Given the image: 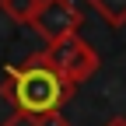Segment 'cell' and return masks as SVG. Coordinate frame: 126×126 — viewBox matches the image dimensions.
<instances>
[{
	"label": "cell",
	"instance_id": "cell-2",
	"mask_svg": "<svg viewBox=\"0 0 126 126\" xmlns=\"http://www.w3.org/2000/svg\"><path fill=\"white\" fill-rule=\"evenodd\" d=\"M42 53H46V60H49L74 88L84 84V81H91V77L98 74V67H102L98 53H94L91 42H84L81 35H67V39H60V42H49Z\"/></svg>",
	"mask_w": 126,
	"mask_h": 126
},
{
	"label": "cell",
	"instance_id": "cell-6",
	"mask_svg": "<svg viewBox=\"0 0 126 126\" xmlns=\"http://www.w3.org/2000/svg\"><path fill=\"white\" fill-rule=\"evenodd\" d=\"M4 126H74L63 112H46V116H28V112H14Z\"/></svg>",
	"mask_w": 126,
	"mask_h": 126
},
{
	"label": "cell",
	"instance_id": "cell-5",
	"mask_svg": "<svg viewBox=\"0 0 126 126\" xmlns=\"http://www.w3.org/2000/svg\"><path fill=\"white\" fill-rule=\"evenodd\" d=\"M39 4L42 0H0V11H4L14 25H32L35 14H39Z\"/></svg>",
	"mask_w": 126,
	"mask_h": 126
},
{
	"label": "cell",
	"instance_id": "cell-7",
	"mask_svg": "<svg viewBox=\"0 0 126 126\" xmlns=\"http://www.w3.org/2000/svg\"><path fill=\"white\" fill-rule=\"evenodd\" d=\"M105 126H126V116H116V119H109Z\"/></svg>",
	"mask_w": 126,
	"mask_h": 126
},
{
	"label": "cell",
	"instance_id": "cell-3",
	"mask_svg": "<svg viewBox=\"0 0 126 126\" xmlns=\"http://www.w3.org/2000/svg\"><path fill=\"white\" fill-rule=\"evenodd\" d=\"M81 25H84V14L74 0H42L35 21H32V28L46 39V46L67 39V35H77Z\"/></svg>",
	"mask_w": 126,
	"mask_h": 126
},
{
	"label": "cell",
	"instance_id": "cell-4",
	"mask_svg": "<svg viewBox=\"0 0 126 126\" xmlns=\"http://www.w3.org/2000/svg\"><path fill=\"white\" fill-rule=\"evenodd\" d=\"M88 7L98 14L105 25H112V28L126 25V0H88Z\"/></svg>",
	"mask_w": 126,
	"mask_h": 126
},
{
	"label": "cell",
	"instance_id": "cell-1",
	"mask_svg": "<svg viewBox=\"0 0 126 126\" xmlns=\"http://www.w3.org/2000/svg\"><path fill=\"white\" fill-rule=\"evenodd\" d=\"M0 91L14 105V112L46 116V112H63V105L74 98L77 88L46 60V53H32L28 60L7 67Z\"/></svg>",
	"mask_w": 126,
	"mask_h": 126
}]
</instances>
